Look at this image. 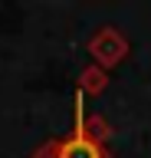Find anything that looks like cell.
I'll return each mask as SVG.
<instances>
[{"mask_svg": "<svg viewBox=\"0 0 151 158\" xmlns=\"http://www.w3.org/2000/svg\"><path fill=\"white\" fill-rule=\"evenodd\" d=\"M82 79H85V82H82L85 89H102V86H105V76H102V73H95V69H89Z\"/></svg>", "mask_w": 151, "mask_h": 158, "instance_id": "3", "label": "cell"}, {"mask_svg": "<svg viewBox=\"0 0 151 158\" xmlns=\"http://www.w3.org/2000/svg\"><path fill=\"white\" fill-rule=\"evenodd\" d=\"M102 132L85 128V109H82V92L76 99V128L66 138H53L43 148H36L33 158H109V148L102 145Z\"/></svg>", "mask_w": 151, "mask_h": 158, "instance_id": "1", "label": "cell"}, {"mask_svg": "<svg viewBox=\"0 0 151 158\" xmlns=\"http://www.w3.org/2000/svg\"><path fill=\"white\" fill-rule=\"evenodd\" d=\"M125 49H128V46L121 43V36L115 33V30H105V33H99V36L92 40V53H95V59H102L105 66L115 63V59H121Z\"/></svg>", "mask_w": 151, "mask_h": 158, "instance_id": "2", "label": "cell"}]
</instances>
